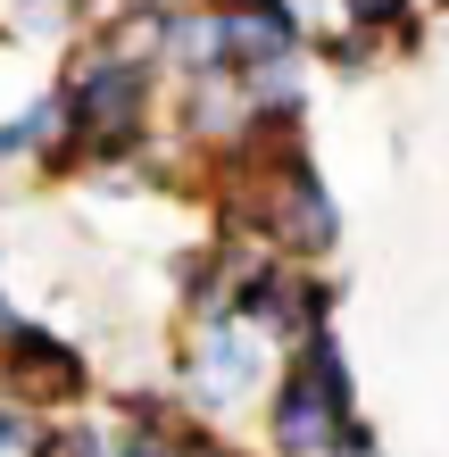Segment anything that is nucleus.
<instances>
[{"instance_id": "obj_1", "label": "nucleus", "mask_w": 449, "mask_h": 457, "mask_svg": "<svg viewBox=\"0 0 449 457\" xmlns=\"http://www.w3.org/2000/svg\"><path fill=\"white\" fill-rule=\"evenodd\" d=\"M275 449L283 457H333L341 433L358 424V391H350V358H341V341L333 325H316L292 341V366H283V383H275Z\"/></svg>"}, {"instance_id": "obj_2", "label": "nucleus", "mask_w": 449, "mask_h": 457, "mask_svg": "<svg viewBox=\"0 0 449 457\" xmlns=\"http://www.w3.org/2000/svg\"><path fill=\"white\" fill-rule=\"evenodd\" d=\"M267 383V333H250L242 316H200L192 349H183V399L208 416H233Z\"/></svg>"}, {"instance_id": "obj_3", "label": "nucleus", "mask_w": 449, "mask_h": 457, "mask_svg": "<svg viewBox=\"0 0 449 457\" xmlns=\"http://www.w3.org/2000/svg\"><path fill=\"white\" fill-rule=\"evenodd\" d=\"M0 391H9V399H34V408H67V399L92 391V358L67 333L25 325V316H17V325L0 333Z\"/></svg>"}, {"instance_id": "obj_4", "label": "nucleus", "mask_w": 449, "mask_h": 457, "mask_svg": "<svg viewBox=\"0 0 449 457\" xmlns=\"http://www.w3.org/2000/svg\"><path fill=\"white\" fill-rule=\"evenodd\" d=\"M217 25H225V67L250 75L258 59H292L308 50V0H217Z\"/></svg>"}, {"instance_id": "obj_5", "label": "nucleus", "mask_w": 449, "mask_h": 457, "mask_svg": "<svg viewBox=\"0 0 449 457\" xmlns=\"http://www.w3.org/2000/svg\"><path fill=\"white\" fill-rule=\"evenodd\" d=\"M67 100H59V84L50 92H34V100H17L9 117H0V167H50V150L67 142Z\"/></svg>"}, {"instance_id": "obj_6", "label": "nucleus", "mask_w": 449, "mask_h": 457, "mask_svg": "<svg viewBox=\"0 0 449 457\" xmlns=\"http://www.w3.org/2000/svg\"><path fill=\"white\" fill-rule=\"evenodd\" d=\"M308 59H316V67H333V75H375V59H383V34L333 25V34H308Z\"/></svg>"}, {"instance_id": "obj_7", "label": "nucleus", "mask_w": 449, "mask_h": 457, "mask_svg": "<svg viewBox=\"0 0 449 457\" xmlns=\"http://www.w3.org/2000/svg\"><path fill=\"white\" fill-rule=\"evenodd\" d=\"M333 9H341V25H358V34H400V25H416V17H425V0H333Z\"/></svg>"}, {"instance_id": "obj_8", "label": "nucleus", "mask_w": 449, "mask_h": 457, "mask_svg": "<svg viewBox=\"0 0 449 457\" xmlns=\"http://www.w3.org/2000/svg\"><path fill=\"white\" fill-rule=\"evenodd\" d=\"M34 457H117V449L100 441V433H84V424H67V433H50Z\"/></svg>"}, {"instance_id": "obj_9", "label": "nucleus", "mask_w": 449, "mask_h": 457, "mask_svg": "<svg viewBox=\"0 0 449 457\" xmlns=\"http://www.w3.org/2000/svg\"><path fill=\"white\" fill-rule=\"evenodd\" d=\"M117 457H183V441L175 433H142V424H134V433L117 441Z\"/></svg>"}, {"instance_id": "obj_10", "label": "nucleus", "mask_w": 449, "mask_h": 457, "mask_svg": "<svg viewBox=\"0 0 449 457\" xmlns=\"http://www.w3.org/2000/svg\"><path fill=\"white\" fill-rule=\"evenodd\" d=\"M9 325H17V308H9V291H0V333H9Z\"/></svg>"}, {"instance_id": "obj_11", "label": "nucleus", "mask_w": 449, "mask_h": 457, "mask_svg": "<svg viewBox=\"0 0 449 457\" xmlns=\"http://www.w3.org/2000/svg\"><path fill=\"white\" fill-rule=\"evenodd\" d=\"M441 9H449V0H441Z\"/></svg>"}]
</instances>
